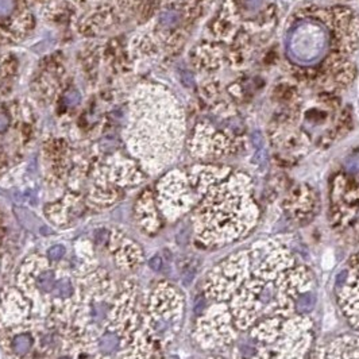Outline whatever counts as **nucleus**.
Segmentation results:
<instances>
[{
	"mask_svg": "<svg viewBox=\"0 0 359 359\" xmlns=\"http://www.w3.org/2000/svg\"><path fill=\"white\" fill-rule=\"evenodd\" d=\"M346 169L348 173H359V154H353L351 157H348L346 161Z\"/></svg>",
	"mask_w": 359,
	"mask_h": 359,
	"instance_id": "nucleus-11",
	"label": "nucleus"
},
{
	"mask_svg": "<svg viewBox=\"0 0 359 359\" xmlns=\"http://www.w3.org/2000/svg\"><path fill=\"white\" fill-rule=\"evenodd\" d=\"M118 344H119V339L115 334L112 332H108V334H104L101 336L100 342H99V347L100 350L105 354L114 353L116 348H118Z\"/></svg>",
	"mask_w": 359,
	"mask_h": 359,
	"instance_id": "nucleus-6",
	"label": "nucleus"
},
{
	"mask_svg": "<svg viewBox=\"0 0 359 359\" xmlns=\"http://www.w3.org/2000/svg\"><path fill=\"white\" fill-rule=\"evenodd\" d=\"M262 0H240V4L246 11H255L261 6Z\"/></svg>",
	"mask_w": 359,
	"mask_h": 359,
	"instance_id": "nucleus-13",
	"label": "nucleus"
},
{
	"mask_svg": "<svg viewBox=\"0 0 359 359\" xmlns=\"http://www.w3.org/2000/svg\"><path fill=\"white\" fill-rule=\"evenodd\" d=\"M162 265H163L162 258H161L160 255H154V257L150 259V262H149V266H150L151 270H154V272H160V270L162 269Z\"/></svg>",
	"mask_w": 359,
	"mask_h": 359,
	"instance_id": "nucleus-15",
	"label": "nucleus"
},
{
	"mask_svg": "<svg viewBox=\"0 0 359 359\" xmlns=\"http://www.w3.org/2000/svg\"><path fill=\"white\" fill-rule=\"evenodd\" d=\"M211 279L209 289L215 290L220 311L211 323L219 328L216 343L226 346L266 319L308 315L316 304L312 273L278 240L227 257Z\"/></svg>",
	"mask_w": 359,
	"mask_h": 359,
	"instance_id": "nucleus-1",
	"label": "nucleus"
},
{
	"mask_svg": "<svg viewBox=\"0 0 359 359\" xmlns=\"http://www.w3.org/2000/svg\"><path fill=\"white\" fill-rule=\"evenodd\" d=\"M8 124H10L8 118H7L6 115H3V114H0V133L6 131L7 127H8Z\"/></svg>",
	"mask_w": 359,
	"mask_h": 359,
	"instance_id": "nucleus-20",
	"label": "nucleus"
},
{
	"mask_svg": "<svg viewBox=\"0 0 359 359\" xmlns=\"http://www.w3.org/2000/svg\"><path fill=\"white\" fill-rule=\"evenodd\" d=\"M180 14L177 11H174V10H169V11H165L161 15L160 18V20H161V24L165 26V27H169V29H172L174 26H177L180 23Z\"/></svg>",
	"mask_w": 359,
	"mask_h": 359,
	"instance_id": "nucleus-8",
	"label": "nucleus"
},
{
	"mask_svg": "<svg viewBox=\"0 0 359 359\" xmlns=\"http://www.w3.org/2000/svg\"><path fill=\"white\" fill-rule=\"evenodd\" d=\"M181 77H182V82L185 84V87H192L193 85V77H192L189 72H184Z\"/></svg>",
	"mask_w": 359,
	"mask_h": 359,
	"instance_id": "nucleus-19",
	"label": "nucleus"
},
{
	"mask_svg": "<svg viewBox=\"0 0 359 359\" xmlns=\"http://www.w3.org/2000/svg\"><path fill=\"white\" fill-rule=\"evenodd\" d=\"M11 346L17 355H24L29 353L31 348V338L27 334H20L12 339Z\"/></svg>",
	"mask_w": 359,
	"mask_h": 359,
	"instance_id": "nucleus-5",
	"label": "nucleus"
},
{
	"mask_svg": "<svg viewBox=\"0 0 359 359\" xmlns=\"http://www.w3.org/2000/svg\"><path fill=\"white\" fill-rule=\"evenodd\" d=\"M15 10V0H0V18H7Z\"/></svg>",
	"mask_w": 359,
	"mask_h": 359,
	"instance_id": "nucleus-10",
	"label": "nucleus"
},
{
	"mask_svg": "<svg viewBox=\"0 0 359 359\" xmlns=\"http://www.w3.org/2000/svg\"><path fill=\"white\" fill-rule=\"evenodd\" d=\"M60 359H69V358H60Z\"/></svg>",
	"mask_w": 359,
	"mask_h": 359,
	"instance_id": "nucleus-21",
	"label": "nucleus"
},
{
	"mask_svg": "<svg viewBox=\"0 0 359 359\" xmlns=\"http://www.w3.org/2000/svg\"><path fill=\"white\" fill-rule=\"evenodd\" d=\"M296 315L289 319H266L250 330L239 343L234 359H302L311 344V321Z\"/></svg>",
	"mask_w": 359,
	"mask_h": 359,
	"instance_id": "nucleus-2",
	"label": "nucleus"
},
{
	"mask_svg": "<svg viewBox=\"0 0 359 359\" xmlns=\"http://www.w3.org/2000/svg\"><path fill=\"white\" fill-rule=\"evenodd\" d=\"M80 100H81V96H80V93L77 92V91H72V92H69L66 96H65V101H66V104L70 105V107L79 104Z\"/></svg>",
	"mask_w": 359,
	"mask_h": 359,
	"instance_id": "nucleus-14",
	"label": "nucleus"
},
{
	"mask_svg": "<svg viewBox=\"0 0 359 359\" xmlns=\"http://www.w3.org/2000/svg\"><path fill=\"white\" fill-rule=\"evenodd\" d=\"M49 259L50 261H60L65 254V247L64 246H61V244H56V246H53L49 249Z\"/></svg>",
	"mask_w": 359,
	"mask_h": 359,
	"instance_id": "nucleus-12",
	"label": "nucleus"
},
{
	"mask_svg": "<svg viewBox=\"0 0 359 359\" xmlns=\"http://www.w3.org/2000/svg\"><path fill=\"white\" fill-rule=\"evenodd\" d=\"M107 238H108V232L105 231V230H99L96 234H95V239H96V242L99 244L104 243L105 240H107Z\"/></svg>",
	"mask_w": 359,
	"mask_h": 359,
	"instance_id": "nucleus-18",
	"label": "nucleus"
},
{
	"mask_svg": "<svg viewBox=\"0 0 359 359\" xmlns=\"http://www.w3.org/2000/svg\"><path fill=\"white\" fill-rule=\"evenodd\" d=\"M338 300L354 328L359 330V253L351 259V270L346 272V279L339 285Z\"/></svg>",
	"mask_w": 359,
	"mask_h": 359,
	"instance_id": "nucleus-3",
	"label": "nucleus"
},
{
	"mask_svg": "<svg viewBox=\"0 0 359 359\" xmlns=\"http://www.w3.org/2000/svg\"><path fill=\"white\" fill-rule=\"evenodd\" d=\"M56 292L60 297H69L73 293V286L70 284L69 279H61L56 285Z\"/></svg>",
	"mask_w": 359,
	"mask_h": 359,
	"instance_id": "nucleus-9",
	"label": "nucleus"
},
{
	"mask_svg": "<svg viewBox=\"0 0 359 359\" xmlns=\"http://www.w3.org/2000/svg\"><path fill=\"white\" fill-rule=\"evenodd\" d=\"M251 140H253V145L258 150H261L262 147H263V137H262V134L259 131H254V133L251 134Z\"/></svg>",
	"mask_w": 359,
	"mask_h": 359,
	"instance_id": "nucleus-16",
	"label": "nucleus"
},
{
	"mask_svg": "<svg viewBox=\"0 0 359 359\" xmlns=\"http://www.w3.org/2000/svg\"><path fill=\"white\" fill-rule=\"evenodd\" d=\"M254 162L255 163H258L259 166H265L267 162V153L266 150H263V149H261V150H258V153H257V156L254 157Z\"/></svg>",
	"mask_w": 359,
	"mask_h": 359,
	"instance_id": "nucleus-17",
	"label": "nucleus"
},
{
	"mask_svg": "<svg viewBox=\"0 0 359 359\" xmlns=\"http://www.w3.org/2000/svg\"><path fill=\"white\" fill-rule=\"evenodd\" d=\"M56 284V277L53 272H43L37 278V285L42 292H50Z\"/></svg>",
	"mask_w": 359,
	"mask_h": 359,
	"instance_id": "nucleus-7",
	"label": "nucleus"
},
{
	"mask_svg": "<svg viewBox=\"0 0 359 359\" xmlns=\"http://www.w3.org/2000/svg\"><path fill=\"white\" fill-rule=\"evenodd\" d=\"M309 359H359V336H340L319 348Z\"/></svg>",
	"mask_w": 359,
	"mask_h": 359,
	"instance_id": "nucleus-4",
	"label": "nucleus"
}]
</instances>
